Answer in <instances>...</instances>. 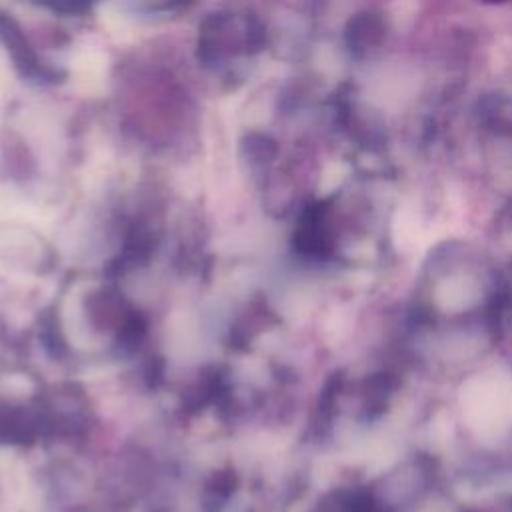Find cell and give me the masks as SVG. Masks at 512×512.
<instances>
[{
    "instance_id": "1",
    "label": "cell",
    "mask_w": 512,
    "mask_h": 512,
    "mask_svg": "<svg viewBox=\"0 0 512 512\" xmlns=\"http://www.w3.org/2000/svg\"><path fill=\"white\" fill-rule=\"evenodd\" d=\"M442 470L436 456L414 450L358 482L364 512H420L438 492Z\"/></svg>"
},
{
    "instance_id": "2",
    "label": "cell",
    "mask_w": 512,
    "mask_h": 512,
    "mask_svg": "<svg viewBox=\"0 0 512 512\" xmlns=\"http://www.w3.org/2000/svg\"><path fill=\"white\" fill-rule=\"evenodd\" d=\"M262 42V30L254 18L236 14L210 16L198 40V54L204 62H220L234 54L256 52Z\"/></svg>"
},
{
    "instance_id": "3",
    "label": "cell",
    "mask_w": 512,
    "mask_h": 512,
    "mask_svg": "<svg viewBox=\"0 0 512 512\" xmlns=\"http://www.w3.org/2000/svg\"><path fill=\"white\" fill-rule=\"evenodd\" d=\"M0 34L14 58V62L28 74V76H36V78H50L52 72L46 64H42V60H38V54L34 52V48L28 44L26 36L20 32L18 24L12 18L2 16L0 18Z\"/></svg>"
},
{
    "instance_id": "4",
    "label": "cell",
    "mask_w": 512,
    "mask_h": 512,
    "mask_svg": "<svg viewBox=\"0 0 512 512\" xmlns=\"http://www.w3.org/2000/svg\"><path fill=\"white\" fill-rule=\"evenodd\" d=\"M308 512H364L358 482L330 488L312 504Z\"/></svg>"
},
{
    "instance_id": "5",
    "label": "cell",
    "mask_w": 512,
    "mask_h": 512,
    "mask_svg": "<svg viewBox=\"0 0 512 512\" xmlns=\"http://www.w3.org/2000/svg\"><path fill=\"white\" fill-rule=\"evenodd\" d=\"M40 2L60 12H82L88 6V0H40Z\"/></svg>"
}]
</instances>
